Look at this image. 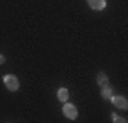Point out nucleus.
<instances>
[{"label": "nucleus", "mask_w": 128, "mask_h": 123, "mask_svg": "<svg viewBox=\"0 0 128 123\" xmlns=\"http://www.w3.org/2000/svg\"><path fill=\"white\" fill-rule=\"evenodd\" d=\"M3 82H4V86L7 87V90H10V92L18 90L20 82H18L17 76H14V74H4L3 76Z\"/></svg>", "instance_id": "nucleus-1"}, {"label": "nucleus", "mask_w": 128, "mask_h": 123, "mask_svg": "<svg viewBox=\"0 0 128 123\" xmlns=\"http://www.w3.org/2000/svg\"><path fill=\"white\" fill-rule=\"evenodd\" d=\"M63 113L66 117H68L70 120H76L78 116V110L77 107L74 105H71V103H66L64 102V106H63Z\"/></svg>", "instance_id": "nucleus-2"}, {"label": "nucleus", "mask_w": 128, "mask_h": 123, "mask_svg": "<svg viewBox=\"0 0 128 123\" xmlns=\"http://www.w3.org/2000/svg\"><path fill=\"white\" fill-rule=\"evenodd\" d=\"M110 100H111V103H112L115 107H118V109H121V110L128 109V100H127V97H124V96H121V95L114 96L112 95L110 97Z\"/></svg>", "instance_id": "nucleus-3"}, {"label": "nucleus", "mask_w": 128, "mask_h": 123, "mask_svg": "<svg viewBox=\"0 0 128 123\" xmlns=\"http://www.w3.org/2000/svg\"><path fill=\"white\" fill-rule=\"evenodd\" d=\"M87 3L92 10H104L107 6L105 0H87Z\"/></svg>", "instance_id": "nucleus-4"}, {"label": "nucleus", "mask_w": 128, "mask_h": 123, "mask_svg": "<svg viewBox=\"0 0 128 123\" xmlns=\"http://www.w3.org/2000/svg\"><path fill=\"white\" fill-rule=\"evenodd\" d=\"M112 95H114V89H112V86H111L110 83L101 87V96H102V99H105V100H110V97Z\"/></svg>", "instance_id": "nucleus-5"}, {"label": "nucleus", "mask_w": 128, "mask_h": 123, "mask_svg": "<svg viewBox=\"0 0 128 123\" xmlns=\"http://www.w3.org/2000/svg\"><path fill=\"white\" fill-rule=\"evenodd\" d=\"M57 97H58L60 102H68V97H70V93H68V89L66 87H60L57 90Z\"/></svg>", "instance_id": "nucleus-6"}, {"label": "nucleus", "mask_w": 128, "mask_h": 123, "mask_svg": "<svg viewBox=\"0 0 128 123\" xmlns=\"http://www.w3.org/2000/svg\"><path fill=\"white\" fill-rule=\"evenodd\" d=\"M108 83H110V80H108V76H107L105 73L100 72L98 74H97V85H98L100 87L105 86V85H108Z\"/></svg>", "instance_id": "nucleus-7"}, {"label": "nucleus", "mask_w": 128, "mask_h": 123, "mask_svg": "<svg viewBox=\"0 0 128 123\" xmlns=\"http://www.w3.org/2000/svg\"><path fill=\"white\" fill-rule=\"evenodd\" d=\"M111 120L114 123H127V117H120L115 113H111Z\"/></svg>", "instance_id": "nucleus-8"}, {"label": "nucleus", "mask_w": 128, "mask_h": 123, "mask_svg": "<svg viewBox=\"0 0 128 123\" xmlns=\"http://www.w3.org/2000/svg\"><path fill=\"white\" fill-rule=\"evenodd\" d=\"M3 63H6V57L3 55H0V64H3Z\"/></svg>", "instance_id": "nucleus-9"}]
</instances>
